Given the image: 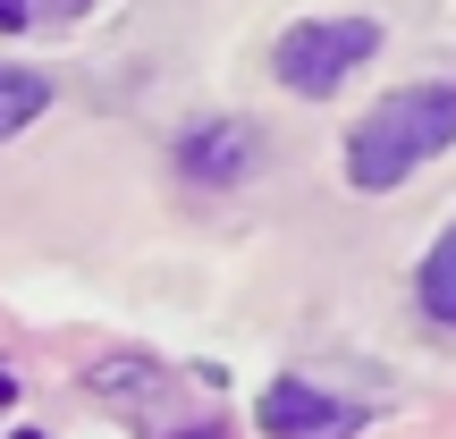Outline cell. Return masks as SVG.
Wrapping results in <instances>:
<instances>
[{"label":"cell","instance_id":"6da1fadb","mask_svg":"<svg viewBox=\"0 0 456 439\" xmlns=\"http://www.w3.org/2000/svg\"><path fill=\"white\" fill-rule=\"evenodd\" d=\"M448 144H456V85H406V93L372 102L363 127L346 135V178L363 195H389L406 169L440 161Z\"/></svg>","mask_w":456,"mask_h":439},{"label":"cell","instance_id":"7a4b0ae2","mask_svg":"<svg viewBox=\"0 0 456 439\" xmlns=\"http://www.w3.org/2000/svg\"><path fill=\"white\" fill-rule=\"evenodd\" d=\"M372 51H380V26H372V17H305V26L279 34L271 68H279V85H288V93L322 102V93H338V85L355 77Z\"/></svg>","mask_w":456,"mask_h":439},{"label":"cell","instance_id":"3957f363","mask_svg":"<svg viewBox=\"0 0 456 439\" xmlns=\"http://www.w3.org/2000/svg\"><path fill=\"white\" fill-rule=\"evenodd\" d=\"M262 431L271 439H355L363 431V406H346V397H322L313 380H271V389L254 397Z\"/></svg>","mask_w":456,"mask_h":439},{"label":"cell","instance_id":"277c9868","mask_svg":"<svg viewBox=\"0 0 456 439\" xmlns=\"http://www.w3.org/2000/svg\"><path fill=\"white\" fill-rule=\"evenodd\" d=\"M254 161H262V135L245 118H212V127L178 135V169L195 186H237V178H254Z\"/></svg>","mask_w":456,"mask_h":439},{"label":"cell","instance_id":"5b68a950","mask_svg":"<svg viewBox=\"0 0 456 439\" xmlns=\"http://www.w3.org/2000/svg\"><path fill=\"white\" fill-rule=\"evenodd\" d=\"M414 296H423V313H431L440 329H456V228L423 254V271H414Z\"/></svg>","mask_w":456,"mask_h":439},{"label":"cell","instance_id":"8992f818","mask_svg":"<svg viewBox=\"0 0 456 439\" xmlns=\"http://www.w3.org/2000/svg\"><path fill=\"white\" fill-rule=\"evenodd\" d=\"M43 110H51V85L34 77V68H0V144H9L17 127H34Z\"/></svg>","mask_w":456,"mask_h":439},{"label":"cell","instance_id":"52a82bcc","mask_svg":"<svg viewBox=\"0 0 456 439\" xmlns=\"http://www.w3.org/2000/svg\"><path fill=\"white\" fill-rule=\"evenodd\" d=\"M43 17V0H0V34H17V26H34Z\"/></svg>","mask_w":456,"mask_h":439}]
</instances>
